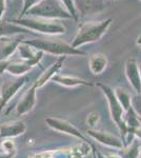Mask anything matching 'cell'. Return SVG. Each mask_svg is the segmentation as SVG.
Segmentation results:
<instances>
[{
	"label": "cell",
	"instance_id": "6da1fadb",
	"mask_svg": "<svg viewBox=\"0 0 141 158\" xmlns=\"http://www.w3.org/2000/svg\"><path fill=\"white\" fill-rule=\"evenodd\" d=\"M112 21L113 19L110 18L102 20V21H91L79 24L78 33L74 39L72 47L76 49L77 47H80L85 43L98 41L100 38L106 34Z\"/></svg>",
	"mask_w": 141,
	"mask_h": 158
},
{
	"label": "cell",
	"instance_id": "7a4b0ae2",
	"mask_svg": "<svg viewBox=\"0 0 141 158\" xmlns=\"http://www.w3.org/2000/svg\"><path fill=\"white\" fill-rule=\"evenodd\" d=\"M27 14L44 19L73 18L61 0H40L37 4H35L27 12Z\"/></svg>",
	"mask_w": 141,
	"mask_h": 158
},
{
	"label": "cell",
	"instance_id": "3957f363",
	"mask_svg": "<svg viewBox=\"0 0 141 158\" xmlns=\"http://www.w3.org/2000/svg\"><path fill=\"white\" fill-rule=\"evenodd\" d=\"M14 23L19 24L25 29L34 30L43 34H63L65 32V27L60 22H56L50 19L44 18H21L14 20Z\"/></svg>",
	"mask_w": 141,
	"mask_h": 158
},
{
	"label": "cell",
	"instance_id": "277c9868",
	"mask_svg": "<svg viewBox=\"0 0 141 158\" xmlns=\"http://www.w3.org/2000/svg\"><path fill=\"white\" fill-rule=\"evenodd\" d=\"M31 47H34L36 49L42 52H48L51 54L55 55H83L84 53L78 51L72 45L60 41H53L48 39H33V40H25L23 41Z\"/></svg>",
	"mask_w": 141,
	"mask_h": 158
},
{
	"label": "cell",
	"instance_id": "5b68a950",
	"mask_svg": "<svg viewBox=\"0 0 141 158\" xmlns=\"http://www.w3.org/2000/svg\"><path fill=\"white\" fill-rule=\"evenodd\" d=\"M25 81H27V78L25 77L4 81L3 85H2L1 98H0V112L4 108V106L6 104L7 101H9L10 99L17 93V91L24 85Z\"/></svg>",
	"mask_w": 141,
	"mask_h": 158
},
{
	"label": "cell",
	"instance_id": "8992f818",
	"mask_svg": "<svg viewBox=\"0 0 141 158\" xmlns=\"http://www.w3.org/2000/svg\"><path fill=\"white\" fill-rule=\"evenodd\" d=\"M107 2V0H74L76 10L83 16L103 11Z\"/></svg>",
	"mask_w": 141,
	"mask_h": 158
},
{
	"label": "cell",
	"instance_id": "52a82bcc",
	"mask_svg": "<svg viewBox=\"0 0 141 158\" xmlns=\"http://www.w3.org/2000/svg\"><path fill=\"white\" fill-rule=\"evenodd\" d=\"M36 86L34 85L33 88H31L29 91L27 92V94L23 96V98L21 99V101L19 102L17 106V114L18 115H22L27 112H30L33 109V106H35L36 102V92H35Z\"/></svg>",
	"mask_w": 141,
	"mask_h": 158
},
{
	"label": "cell",
	"instance_id": "ba28073f",
	"mask_svg": "<svg viewBox=\"0 0 141 158\" xmlns=\"http://www.w3.org/2000/svg\"><path fill=\"white\" fill-rule=\"evenodd\" d=\"M25 131V126L23 122L18 121L14 123H6L0 129V135L4 137H15L22 134Z\"/></svg>",
	"mask_w": 141,
	"mask_h": 158
},
{
	"label": "cell",
	"instance_id": "9c48e42d",
	"mask_svg": "<svg viewBox=\"0 0 141 158\" xmlns=\"http://www.w3.org/2000/svg\"><path fill=\"white\" fill-rule=\"evenodd\" d=\"M107 59L103 54H94L89 58V68L94 74H100L106 68Z\"/></svg>",
	"mask_w": 141,
	"mask_h": 158
},
{
	"label": "cell",
	"instance_id": "30bf717a",
	"mask_svg": "<svg viewBox=\"0 0 141 158\" xmlns=\"http://www.w3.org/2000/svg\"><path fill=\"white\" fill-rule=\"evenodd\" d=\"M29 29L23 27L7 23V22H0V37H9L14 34H20V33H29Z\"/></svg>",
	"mask_w": 141,
	"mask_h": 158
},
{
	"label": "cell",
	"instance_id": "8fae6325",
	"mask_svg": "<svg viewBox=\"0 0 141 158\" xmlns=\"http://www.w3.org/2000/svg\"><path fill=\"white\" fill-rule=\"evenodd\" d=\"M19 44V40H6L0 47V61H4L9 56H11Z\"/></svg>",
	"mask_w": 141,
	"mask_h": 158
},
{
	"label": "cell",
	"instance_id": "7c38bea8",
	"mask_svg": "<svg viewBox=\"0 0 141 158\" xmlns=\"http://www.w3.org/2000/svg\"><path fill=\"white\" fill-rule=\"evenodd\" d=\"M45 121L48 123V126L52 127L54 129H56V130H60V131H64V132H68V133H71V134L79 135L77 133L76 130L74 129L73 127H71L68 123H66V122L57 120V119H51V118L45 119Z\"/></svg>",
	"mask_w": 141,
	"mask_h": 158
},
{
	"label": "cell",
	"instance_id": "4fadbf2b",
	"mask_svg": "<svg viewBox=\"0 0 141 158\" xmlns=\"http://www.w3.org/2000/svg\"><path fill=\"white\" fill-rule=\"evenodd\" d=\"M63 60H64V57H62L60 60H58V62H57V63H55V64H54L53 67H51L50 69H48V70L44 74H42L41 77L38 79L37 82L35 83V86H36V88H39V86H41V85H44V83L47 82L48 79H50V78L54 75V74L56 73V71H57L58 69L60 68V65H61V63H62V61H63Z\"/></svg>",
	"mask_w": 141,
	"mask_h": 158
},
{
	"label": "cell",
	"instance_id": "5bb4252c",
	"mask_svg": "<svg viewBox=\"0 0 141 158\" xmlns=\"http://www.w3.org/2000/svg\"><path fill=\"white\" fill-rule=\"evenodd\" d=\"M31 65L29 63L24 62V63H11L9 64L6 71L10 72L13 75H23L24 73H27V71L31 70Z\"/></svg>",
	"mask_w": 141,
	"mask_h": 158
},
{
	"label": "cell",
	"instance_id": "9a60e30c",
	"mask_svg": "<svg viewBox=\"0 0 141 158\" xmlns=\"http://www.w3.org/2000/svg\"><path fill=\"white\" fill-rule=\"evenodd\" d=\"M54 80L58 83H61L63 85H68V86H73V85H86L84 81L80 80V79H77V78H74V77H68V76H60V75H57V76H54L53 77Z\"/></svg>",
	"mask_w": 141,
	"mask_h": 158
},
{
	"label": "cell",
	"instance_id": "2e32d148",
	"mask_svg": "<svg viewBox=\"0 0 141 158\" xmlns=\"http://www.w3.org/2000/svg\"><path fill=\"white\" fill-rule=\"evenodd\" d=\"M61 1L64 3L66 9H68V12L71 13L72 17H73L74 19L78 18V14H77V10H76L75 3H74V0H61Z\"/></svg>",
	"mask_w": 141,
	"mask_h": 158
},
{
	"label": "cell",
	"instance_id": "e0dca14e",
	"mask_svg": "<svg viewBox=\"0 0 141 158\" xmlns=\"http://www.w3.org/2000/svg\"><path fill=\"white\" fill-rule=\"evenodd\" d=\"M40 0H23V10H22V14H25L30 9H32L35 4H37Z\"/></svg>",
	"mask_w": 141,
	"mask_h": 158
},
{
	"label": "cell",
	"instance_id": "ac0fdd59",
	"mask_svg": "<svg viewBox=\"0 0 141 158\" xmlns=\"http://www.w3.org/2000/svg\"><path fill=\"white\" fill-rule=\"evenodd\" d=\"M9 64H10V63L7 62L6 60H4V61H0V75H1V74L6 70L7 67H9Z\"/></svg>",
	"mask_w": 141,
	"mask_h": 158
},
{
	"label": "cell",
	"instance_id": "d6986e66",
	"mask_svg": "<svg viewBox=\"0 0 141 158\" xmlns=\"http://www.w3.org/2000/svg\"><path fill=\"white\" fill-rule=\"evenodd\" d=\"M4 10H6V0H0V21H1V17L3 15Z\"/></svg>",
	"mask_w": 141,
	"mask_h": 158
},
{
	"label": "cell",
	"instance_id": "ffe728a7",
	"mask_svg": "<svg viewBox=\"0 0 141 158\" xmlns=\"http://www.w3.org/2000/svg\"><path fill=\"white\" fill-rule=\"evenodd\" d=\"M138 44H139L140 47H141V37L139 38V39H138Z\"/></svg>",
	"mask_w": 141,
	"mask_h": 158
}]
</instances>
